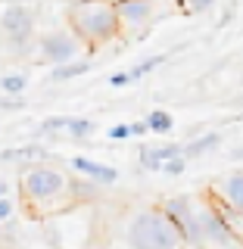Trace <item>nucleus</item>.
<instances>
[{"label":"nucleus","instance_id":"ddd939ff","mask_svg":"<svg viewBox=\"0 0 243 249\" xmlns=\"http://www.w3.org/2000/svg\"><path fill=\"white\" fill-rule=\"evenodd\" d=\"M93 131H97V124H93L91 119H78V115H69V128H66V134L72 137V140H88Z\"/></svg>","mask_w":243,"mask_h":249},{"label":"nucleus","instance_id":"aec40b11","mask_svg":"<svg viewBox=\"0 0 243 249\" xmlns=\"http://www.w3.org/2000/svg\"><path fill=\"white\" fill-rule=\"evenodd\" d=\"M184 168H187V159H184V156H181V159H171V162H166V165H162V171H166V175H171V178L184 175Z\"/></svg>","mask_w":243,"mask_h":249},{"label":"nucleus","instance_id":"423d86ee","mask_svg":"<svg viewBox=\"0 0 243 249\" xmlns=\"http://www.w3.org/2000/svg\"><path fill=\"white\" fill-rule=\"evenodd\" d=\"M69 165H72L75 175H81V181H93L100 187H112L115 181H119V171H115L112 165L97 162V159H88V156H72Z\"/></svg>","mask_w":243,"mask_h":249},{"label":"nucleus","instance_id":"39448f33","mask_svg":"<svg viewBox=\"0 0 243 249\" xmlns=\"http://www.w3.org/2000/svg\"><path fill=\"white\" fill-rule=\"evenodd\" d=\"M0 28L13 44H28L37 28V16L31 6H3L0 10Z\"/></svg>","mask_w":243,"mask_h":249},{"label":"nucleus","instance_id":"5701e85b","mask_svg":"<svg viewBox=\"0 0 243 249\" xmlns=\"http://www.w3.org/2000/svg\"><path fill=\"white\" fill-rule=\"evenodd\" d=\"M131 134H134V137H144V134H150L147 122H131Z\"/></svg>","mask_w":243,"mask_h":249},{"label":"nucleus","instance_id":"20e7f679","mask_svg":"<svg viewBox=\"0 0 243 249\" xmlns=\"http://www.w3.org/2000/svg\"><path fill=\"white\" fill-rule=\"evenodd\" d=\"M37 50H41V59L53 62L56 66H69V62H78V53H81V41L72 35V31H47V35L37 41Z\"/></svg>","mask_w":243,"mask_h":249},{"label":"nucleus","instance_id":"f257e3e1","mask_svg":"<svg viewBox=\"0 0 243 249\" xmlns=\"http://www.w3.org/2000/svg\"><path fill=\"white\" fill-rule=\"evenodd\" d=\"M69 31L84 47H100L119 37L122 22L112 0H75L69 6Z\"/></svg>","mask_w":243,"mask_h":249},{"label":"nucleus","instance_id":"412c9836","mask_svg":"<svg viewBox=\"0 0 243 249\" xmlns=\"http://www.w3.org/2000/svg\"><path fill=\"white\" fill-rule=\"evenodd\" d=\"M13 212H16V202L6 196V199H0V224H6V221H13Z\"/></svg>","mask_w":243,"mask_h":249},{"label":"nucleus","instance_id":"f8f14e48","mask_svg":"<svg viewBox=\"0 0 243 249\" xmlns=\"http://www.w3.org/2000/svg\"><path fill=\"white\" fill-rule=\"evenodd\" d=\"M47 159H50V153H47L41 143H28V146H19V162H22L25 168H31V165H44Z\"/></svg>","mask_w":243,"mask_h":249},{"label":"nucleus","instance_id":"9b49d317","mask_svg":"<svg viewBox=\"0 0 243 249\" xmlns=\"http://www.w3.org/2000/svg\"><path fill=\"white\" fill-rule=\"evenodd\" d=\"M166 59H168V53H159V56H147V59H140L137 66H131V69H128V78H131V84H134V81H140L144 75L156 72V69H159Z\"/></svg>","mask_w":243,"mask_h":249},{"label":"nucleus","instance_id":"6ab92c4d","mask_svg":"<svg viewBox=\"0 0 243 249\" xmlns=\"http://www.w3.org/2000/svg\"><path fill=\"white\" fill-rule=\"evenodd\" d=\"M106 137H109V140H128V137H134V134H131V122L112 124V128L106 131Z\"/></svg>","mask_w":243,"mask_h":249},{"label":"nucleus","instance_id":"4be33fe9","mask_svg":"<svg viewBox=\"0 0 243 249\" xmlns=\"http://www.w3.org/2000/svg\"><path fill=\"white\" fill-rule=\"evenodd\" d=\"M128 84H131L128 72H115V75H109V88H128Z\"/></svg>","mask_w":243,"mask_h":249},{"label":"nucleus","instance_id":"393cba45","mask_svg":"<svg viewBox=\"0 0 243 249\" xmlns=\"http://www.w3.org/2000/svg\"><path fill=\"white\" fill-rule=\"evenodd\" d=\"M22 100H0V109H22Z\"/></svg>","mask_w":243,"mask_h":249},{"label":"nucleus","instance_id":"9d476101","mask_svg":"<svg viewBox=\"0 0 243 249\" xmlns=\"http://www.w3.org/2000/svg\"><path fill=\"white\" fill-rule=\"evenodd\" d=\"M144 122H147V128H150V134H168V131L175 128V119H171V112H166V109H153Z\"/></svg>","mask_w":243,"mask_h":249},{"label":"nucleus","instance_id":"f3484780","mask_svg":"<svg viewBox=\"0 0 243 249\" xmlns=\"http://www.w3.org/2000/svg\"><path fill=\"white\" fill-rule=\"evenodd\" d=\"M215 3H218V0H178V6H181L187 16H203V13L212 10Z\"/></svg>","mask_w":243,"mask_h":249},{"label":"nucleus","instance_id":"4468645a","mask_svg":"<svg viewBox=\"0 0 243 249\" xmlns=\"http://www.w3.org/2000/svg\"><path fill=\"white\" fill-rule=\"evenodd\" d=\"M91 69V59H78V62H69V66H56L50 75V81H69L75 75H84Z\"/></svg>","mask_w":243,"mask_h":249},{"label":"nucleus","instance_id":"dca6fc26","mask_svg":"<svg viewBox=\"0 0 243 249\" xmlns=\"http://www.w3.org/2000/svg\"><path fill=\"white\" fill-rule=\"evenodd\" d=\"M0 88H3L6 93H13V97H19V93L28 88V78L22 75V72H10V75L0 78Z\"/></svg>","mask_w":243,"mask_h":249},{"label":"nucleus","instance_id":"2eb2a0df","mask_svg":"<svg viewBox=\"0 0 243 249\" xmlns=\"http://www.w3.org/2000/svg\"><path fill=\"white\" fill-rule=\"evenodd\" d=\"M162 156H159V146H140V168L144 171H162Z\"/></svg>","mask_w":243,"mask_h":249},{"label":"nucleus","instance_id":"7ed1b4c3","mask_svg":"<svg viewBox=\"0 0 243 249\" xmlns=\"http://www.w3.org/2000/svg\"><path fill=\"white\" fill-rule=\"evenodd\" d=\"M22 193H25L28 206L53 209L56 199H62L69 193V178L56 165H50V162L31 165V168L22 171Z\"/></svg>","mask_w":243,"mask_h":249},{"label":"nucleus","instance_id":"6e6552de","mask_svg":"<svg viewBox=\"0 0 243 249\" xmlns=\"http://www.w3.org/2000/svg\"><path fill=\"white\" fill-rule=\"evenodd\" d=\"M218 193H222V202L231 206L234 212L243 215V171H231L228 178L218 181Z\"/></svg>","mask_w":243,"mask_h":249},{"label":"nucleus","instance_id":"cd10ccee","mask_svg":"<svg viewBox=\"0 0 243 249\" xmlns=\"http://www.w3.org/2000/svg\"><path fill=\"white\" fill-rule=\"evenodd\" d=\"M237 103H240V106H243V93H240V97H237Z\"/></svg>","mask_w":243,"mask_h":249},{"label":"nucleus","instance_id":"b1692460","mask_svg":"<svg viewBox=\"0 0 243 249\" xmlns=\"http://www.w3.org/2000/svg\"><path fill=\"white\" fill-rule=\"evenodd\" d=\"M37 0H0V6H35Z\"/></svg>","mask_w":243,"mask_h":249},{"label":"nucleus","instance_id":"bb28decb","mask_svg":"<svg viewBox=\"0 0 243 249\" xmlns=\"http://www.w3.org/2000/svg\"><path fill=\"white\" fill-rule=\"evenodd\" d=\"M231 159H243V143L237 146V150H231Z\"/></svg>","mask_w":243,"mask_h":249},{"label":"nucleus","instance_id":"a878e982","mask_svg":"<svg viewBox=\"0 0 243 249\" xmlns=\"http://www.w3.org/2000/svg\"><path fill=\"white\" fill-rule=\"evenodd\" d=\"M6 196H10V184L0 178V199H6Z\"/></svg>","mask_w":243,"mask_h":249},{"label":"nucleus","instance_id":"a211bd4d","mask_svg":"<svg viewBox=\"0 0 243 249\" xmlns=\"http://www.w3.org/2000/svg\"><path fill=\"white\" fill-rule=\"evenodd\" d=\"M69 128V115H50V119L41 122V134H56V131Z\"/></svg>","mask_w":243,"mask_h":249},{"label":"nucleus","instance_id":"1a4fd4ad","mask_svg":"<svg viewBox=\"0 0 243 249\" xmlns=\"http://www.w3.org/2000/svg\"><path fill=\"white\" fill-rule=\"evenodd\" d=\"M218 143H222V134H218V131H206V134L193 137L190 143L184 146V159H187V162H190V159H200V156L218 150Z\"/></svg>","mask_w":243,"mask_h":249},{"label":"nucleus","instance_id":"0eeeda50","mask_svg":"<svg viewBox=\"0 0 243 249\" xmlns=\"http://www.w3.org/2000/svg\"><path fill=\"white\" fill-rule=\"evenodd\" d=\"M112 3H115L122 28H140L144 22H150L153 13H156L153 0H112Z\"/></svg>","mask_w":243,"mask_h":249},{"label":"nucleus","instance_id":"f03ea898","mask_svg":"<svg viewBox=\"0 0 243 249\" xmlns=\"http://www.w3.org/2000/svg\"><path fill=\"white\" fill-rule=\"evenodd\" d=\"M128 246L131 249H184L181 231L171 224L162 209H144L128 221Z\"/></svg>","mask_w":243,"mask_h":249}]
</instances>
